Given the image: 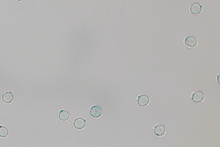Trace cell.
<instances>
[{"label": "cell", "instance_id": "obj_5", "mask_svg": "<svg viewBox=\"0 0 220 147\" xmlns=\"http://www.w3.org/2000/svg\"><path fill=\"white\" fill-rule=\"evenodd\" d=\"M185 43L189 47H194L197 45V40L193 36H188L185 40Z\"/></svg>", "mask_w": 220, "mask_h": 147}, {"label": "cell", "instance_id": "obj_7", "mask_svg": "<svg viewBox=\"0 0 220 147\" xmlns=\"http://www.w3.org/2000/svg\"><path fill=\"white\" fill-rule=\"evenodd\" d=\"M202 10V7L199 3H194L191 6V11L193 14H198L200 13Z\"/></svg>", "mask_w": 220, "mask_h": 147}, {"label": "cell", "instance_id": "obj_6", "mask_svg": "<svg viewBox=\"0 0 220 147\" xmlns=\"http://www.w3.org/2000/svg\"><path fill=\"white\" fill-rule=\"evenodd\" d=\"M166 132L165 128L162 125H158L154 128V133L158 136H162Z\"/></svg>", "mask_w": 220, "mask_h": 147}, {"label": "cell", "instance_id": "obj_4", "mask_svg": "<svg viewBox=\"0 0 220 147\" xmlns=\"http://www.w3.org/2000/svg\"><path fill=\"white\" fill-rule=\"evenodd\" d=\"M138 103L140 107H145L149 103V98L146 95H141L138 97Z\"/></svg>", "mask_w": 220, "mask_h": 147}, {"label": "cell", "instance_id": "obj_2", "mask_svg": "<svg viewBox=\"0 0 220 147\" xmlns=\"http://www.w3.org/2000/svg\"><path fill=\"white\" fill-rule=\"evenodd\" d=\"M192 100L195 103H200L203 101L204 99V95L203 93L201 91H196L194 92L192 96Z\"/></svg>", "mask_w": 220, "mask_h": 147}, {"label": "cell", "instance_id": "obj_1", "mask_svg": "<svg viewBox=\"0 0 220 147\" xmlns=\"http://www.w3.org/2000/svg\"><path fill=\"white\" fill-rule=\"evenodd\" d=\"M90 113L91 116L94 118H100L101 114H102V110L101 108H100L98 105H95L94 107H92L90 111Z\"/></svg>", "mask_w": 220, "mask_h": 147}, {"label": "cell", "instance_id": "obj_11", "mask_svg": "<svg viewBox=\"0 0 220 147\" xmlns=\"http://www.w3.org/2000/svg\"><path fill=\"white\" fill-rule=\"evenodd\" d=\"M17 1H22V0H17Z\"/></svg>", "mask_w": 220, "mask_h": 147}, {"label": "cell", "instance_id": "obj_10", "mask_svg": "<svg viewBox=\"0 0 220 147\" xmlns=\"http://www.w3.org/2000/svg\"><path fill=\"white\" fill-rule=\"evenodd\" d=\"M8 134V129L5 126H0V137H6Z\"/></svg>", "mask_w": 220, "mask_h": 147}, {"label": "cell", "instance_id": "obj_9", "mask_svg": "<svg viewBox=\"0 0 220 147\" xmlns=\"http://www.w3.org/2000/svg\"><path fill=\"white\" fill-rule=\"evenodd\" d=\"M69 113L66 110H61L59 112V118L60 119V120H61L62 121H66L69 119Z\"/></svg>", "mask_w": 220, "mask_h": 147}, {"label": "cell", "instance_id": "obj_8", "mask_svg": "<svg viewBox=\"0 0 220 147\" xmlns=\"http://www.w3.org/2000/svg\"><path fill=\"white\" fill-rule=\"evenodd\" d=\"M14 97L13 93L11 92H6L2 96V100L6 103H10L13 101Z\"/></svg>", "mask_w": 220, "mask_h": 147}, {"label": "cell", "instance_id": "obj_3", "mask_svg": "<svg viewBox=\"0 0 220 147\" xmlns=\"http://www.w3.org/2000/svg\"><path fill=\"white\" fill-rule=\"evenodd\" d=\"M86 125V120L82 118H77L74 121V126L77 129H83L85 128Z\"/></svg>", "mask_w": 220, "mask_h": 147}]
</instances>
